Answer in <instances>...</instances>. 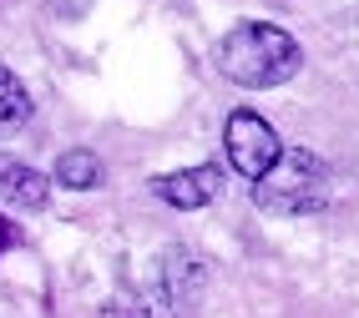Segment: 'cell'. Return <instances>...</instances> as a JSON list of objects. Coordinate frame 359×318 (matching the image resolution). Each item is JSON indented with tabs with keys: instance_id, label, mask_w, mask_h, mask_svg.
I'll return each mask as SVG.
<instances>
[{
	"instance_id": "cell-5",
	"label": "cell",
	"mask_w": 359,
	"mask_h": 318,
	"mask_svg": "<svg viewBox=\"0 0 359 318\" xmlns=\"http://www.w3.org/2000/svg\"><path fill=\"white\" fill-rule=\"evenodd\" d=\"M203 283H208V268L203 258H193L187 248H172L162 258V298L177 318H193L198 313V298H203Z\"/></svg>"
},
{
	"instance_id": "cell-8",
	"label": "cell",
	"mask_w": 359,
	"mask_h": 318,
	"mask_svg": "<svg viewBox=\"0 0 359 318\" xmlns=\"http://www.w3.org/2000/svg\"><path fill=\"white\" fill-rule=\"evenodd\" d=\"M26 121H31V91L20 86V76H11V71L0 66V137L20 132Z\"/></svg>"
},
{
	"instance_id": "cell-3",
	"label": "cell",
	"mask_w": 359,
	"mask_h": 318,
	"mask_svg": "<svg viewBox=\"0 0 359 318\" xmlns=\"http://www.w3.org/2000/svg\"><path fill=\"white\" fill-rule=\"evenodd\" d=\"M223 152H228V167H233L243 182H258V177L278 162L283 141H278V132H273L258 111L238 106V111L228 116V127H223Z\"/></svg>"
},
{
	"instance_id": "cell-2",
	"label": "cell",
	"mask_w": 359,
	"mask_h": 318,
	"mask_svg": "<svg viewBox=\"0 0 359 318\" xmlns=\"http://www.w3.org/2000/svg\"><path fill=\"white\" fill-rule=\"evenodd\" d=\"M253 202L263 212H319L329 202V167L309 146H289L253 182Z\"/></svg>"
},
{
	"instance_id": "cell-7",
	"label": "cell",
	"mask_w": 359,
	"mask_h": 318,
	"mask_svg": "<svg viewBox=\"0 0 359 318\" xmlns=\"http://www.w3.org/2000/svg\"><path fill=\"white\" fill-rule=\"evenodd\" d=\"M56 182L71 187V192L102 187V162H97V152H86V146H71V152H61V157H56Z\"/></svg>"
},
{
	"instance_id": "cell-9",
	"label": "cell",
	"mask_w": 359,
	"mask_h": 318,
	"mask_svg": "<svg viewBox=\"0 0 359 318\" xmlns=\"http://www.w3.org/2000/svg\"><path fill=\"white\" fill-rule=\"evenodd\" d=\"M97 318H152V313H147V303H142V298H132V293H116L111 303H102Z\"/></svg>"
},
{
	"instance_id": "cell-1",
	"label": "cell",
	"mask_w": 359,
	"mask_h": 318,
	"mask_svg": "<svg viewBox=\"0 0 359 318\" xmlns=\"http://www.w3.org/2000/svg\"><path fill=\"white\" fill-rule=\"evenodd\" d=\"M299 66H304L299 41L273 20H243L218 41V71L233 86H248V91L283 86Z\"/></svg>"
},
{
	"instance_id": "cell-6",
	"label": "cell",
	"mask_w": 359,
	"mask_h": 318,
	"mask_svg": "<svg viewBox=\"0 0 359 318\" xmlns=\"http://www.w3.org/2000/svg\"><path fill=\"white\" fill-rule=\"evenodd\" d=\"M0 198H6L11 207H20V212H41L46 202H51V177L36 172V167H26V162L0 157Z\"/></svg>"
},
{
	"instance_id": "cell-4",
	"label": "cell",
	"mask_w": 359,
	"mask_h": 318,
	"mask_svg": "<svg viewBox=\"0 0 359 318\" xmlns=\"http://www.w3.org/2000/svg\"><path fill=\"white\" fill-rule=\"evenodd\" d=\"M152 192H157L167 207H177V212H198V207H208V202L223 192V167H218V162L177 167V172L152 177Z\"/></svg>"
}]
</instances>
